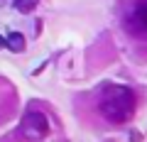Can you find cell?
<instances>
[{
    "label": "cell",
    "instance_id": "5",
    "mask_svg": "<svg viewBox=\"0 0 147 142\" xmlns=\"http://www.w3.org/2000/svg\"><path fill=\"white\" fill-rule=\"evenodd\" d=\"M37 3H39V0H15V7H17V12H32L37 7Z\"/></svg>",
    "mask_w": 147,
    "mask_h": 142
},
{
    "label": "cell",
    "instance_id": "2",
    "mask_svg": "<svg viewBox=\"0 0 147 142\" xmlns=\"http://www.w3.org/2000/svg\"><path fill=\"white\" fill-rule=\"evenodd\" d=\"M20 132L30 142H39L49 135V120L42 110H27L20 122Z\"/></svg>",
    "mask_w": 147,
    "mask_h": 142
},
{
    "label": "cell",
    "instance_id": "6",
    "mask_svg": "<svg viewBox=\"0 0 147 142\" xmlns=\"http://www.w3.org/2000/svg\"><path fill=\"white\" fill-rule=\"evenodd\" d=\"M0 49H5V37L0 34Z\"/></svg>",
    "mask_w": 147,
    "mask_h": 142
},
{
    "label": "cell",
    "instance_id": "4",
    "mask_svg": "<svg viewBox=\"0 0 147 142\" xmlns=\"http://www.w3.org/2000/svg\"><path fill=\"white\" fill-rule=\"evenodd\" d=\"M5 47L10 49L12 54H22L25 52V34H20V32H10V34H7L5 37Z\"/></svg>",
    "mask_w": 147,
    "mask_h": 142
},
{
    "label": "cell",
    "instance_id": "3",
    "mask_svg": "<svg viewBox=\"0 0 147 142\" xmlns=\"http://www.w3.org/2000/svg\"><path fill=\"white\" fill-rule=\"evenodd\" d=\"M123 25L135 37H147V0H135L123 17Z\"/></svg>",
    "mask_w": 147,
    "mask_h": 142
},
{
    "label": "cell",
    "instance_id": "1",
    "mask_svg": "<svg viewBox=\"0 0 147 142\" xmlns=\"http://www.w3.org/2000/svg\"><path fill=\"white\" fill-rule=\"evenodd\" d=\"M100 115L110 125H125L137 108V98L127 86H110L100 96Z\"/></svg>",
    "mask_w": 147,
    "mask_h": 142
}]
</instances>
